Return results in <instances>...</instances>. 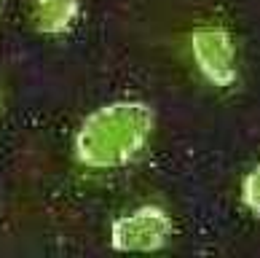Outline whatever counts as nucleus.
Wrapping results in <instances>:
<instances>
[{
	"mask_svg": "<svg viewBox=\"0 0 260 258\" xmlns=\"http://www.w3.org/2000/svg\"><path fill=\"white\" fill-rule=\"evenodd\" d=\"M156 116L148 102L118 100L83 119L75 135V156L94 169H110L132 161L153 135Z\"/></svg>",
	"mask_w": 260,
	"mask_h": 258,
	"instance_id": "f257e3e1",
	"label": "nucleus"
},
{
	"mask_svg": "<svg viewBox=\"0 0 260 258\" xmlns=\"http://www.w3.org/2000/svg\"><path fill=\"white\" fill-rule=\"evenodd\" d=\"M175 223L167 210L142 205L129 215L115 218L110 226V247L121 253H150L169 242Z\"/></svg>",
	"mask_w": 260,
	"mask_h": 258,
	"instance_id": "f03ea898",
	"label": "nucleus"
},
{
	"mask_svg": "<svg viewBox=\"0 0 260 258\" xmlns=\"http://www.w3.org/2000/svg\"><path fill=\"white\" fill-rule=\"evenodd\" d=\"M190 54L196 68L212 86H231L236 83V46L225 27L220 24H201L190 33Z\"/></svg>",
	"mask_w": 260,
	"mask_h": 258,
	"instance_id": "7ed1b4c3",
	"label": "nucleus"
},
{
	"mask_svg": "<svg viewBox=\"0 0 260 258\" xmlns=\"http://www.w3.org/2000/svg\"><path fill=\"white\" fill-rule=\"evenodd\" d=\"M78 8H81V0H35L32 22L38 33L59 35L70 30V24L78 16Z\"/></svg>",
	"mask_w": 260,
	"mask_h": 258,
	"instance_id": "20e7f679",
	"label": "nucleus"
},
{
	"mask_svg": "<svg viewBox=\"0 0 260 258\" xmlns=\"http://www.w3.org/2000/svg\"><path fill=\"white\" fill-rule=\"evenodd\" d=\"M257 178H260V172L252 167V169L244 175V180H242V202H244V207H247L255 218L260 215V188H257Z\"/></svg>",
	"mask_w": 260,
	"mask_h": 258,
	"instance_id": "39448f33",
	"label": "nucleus"
},
{
	"mask_svg": "<svg viewBox=\"0 0 260 258\" xmlns=\"http://www.w3.org/2000/svg\"><path fill=\"white\" fill-rule=\"evenodd\" d=\"M0 100H3V94H0Z\"/></svg>",
	"mask_w": 260,
	"mask_h": 258,
	"instance_id": "423d86ee",
	"label": "nucleus"
}]
</instances>
